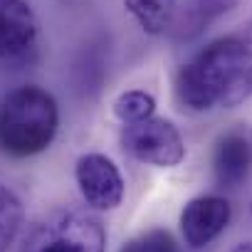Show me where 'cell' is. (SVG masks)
Returning <instances> with one entry per match:
<instances>
[{
    "label": "cell",
    "instance_id": "1",
    "mask_svg": "<svg viewBox=\"0 0 252 252\" xmlns=\"http://www.w3.org/2000/svg\"><path fill=\"white\" fill-rule=\"evenodd\" d=\"M252 94V62L240 37H220L181 67L176 96L193 111L237 106Z\"/></svg>",
    "mask_w": 252,
    "mask_h": 252
},
{
    "label": "cell",
    "instance_id": "2",
    "mask_svg": "<svg viewBox=\"0 0 252 252\" xmlns=\"http://www.w3.org/2000/svg\"><path fill=\"white\" fill-rule=\"evenodd\" d=\"M60 126V109L50 92L20 87L0 104V149L10 156H35L45 151Z\"/></svg>",
    "mask_w": 252,
    "mask_h": 252
},
{
    "label": "cell",
    "instance_id": "3",
    "mask_svg": "<svg viewBox=\"0 0 252 252\" xmlns=\"http://www.w3.org/2000/svg\"><path fill=\"white\" fill-rule=\"evenodd\" d=\"M104 247L106 235L96 215L77 208H57L35 225L23 252H104Z\"/></svg>",
    "mask_w": 252,
    "mask_h": 252
},
{
    "label": "cell",
    "instance_id": "4",
    "mask_svg": "<svg viewBox=\"0 0 252 252\" xmlns=\"http://www.w3.org/2000/svg\"><path fill=\"white\" fill-rule=\"evenodd\" d=\"M121 144L136 161L173 168L186 158V144L178 129L161 116H149L144 121L124 124Z\"/></svg>",
    "mask_w": 252,
    "mask_h": 252
},
{
    "label": "cell",
    "instance_id": "5",
    "mask_svg": "<svg viewBox=\"0 0 252 252\" xmlns=\"http://www.w3.org/2000/svg\"><path fill=\"white\" fill-rule=\"evenodd\" d=\"M74 178L87 205L96 210H114L124 198V178L111 158L104 154H84L77 161Z\"/></svg>",
    "mask_w": 252,
    "mask_h": 252
},
{
    "label": "cell",
    "instance_id": "6",
    "mask_svg": "<svg viewBox=\"0 0 252 252\" xmlns=\"http://www.w3.org/2000/svg\"><path fill=\"white\" fill-rule=\"evenodd\" d=\"M230 222V203L218 195H205L190 200L181 213V232L186 245L193 250L205 247L213 242Z\"/></svg>",
    "mask_w": 252,
    "mask_h": 252
},
{
    "label": "cell",
    "instance_id": "7",
    "mask_svg": "<svg viewBox=\"0 0 252 252\" xmlns=\"http://www.w3.org/2000/svg\"><path fill=\"white\" fill-rule=\"evenodd\" d=\"M37 20L25 0H0V57H18L32 47Z\"/></svg>",
    "mask_w": 252,
    "mask_h": 252
},
{
    "label": "cell",
    "instance_id": "8",
    "mask_svg": "<svg viewBox=\"0 0 252 252\" xmlns=\"http://www.w3.org/2000/svg\"><path fill=\"white\" fill-rule=\"evenodd\" d=\"M252 168V141L247 131H227L218 139L213 151L215 181L222 188L240 186Z\"/></svg>",
    "mask_w": 252,
    "mask_h": 252
},
{
    "label": "cell",
    "instance_id": "9",
    "mask_svg": "<svg viewBox=\"0 0 252 252\" xmlns=\"http://www.w3.org/2000/svg\"><path fill=\"white\" fill-rule=\"evenodd\" d=\"M235 8V0H183L176 5V15L171 23V35L176 40H195L213 25L220 15Z\"/></svg>",
    "mask_w": 252,
    "mask_h": 252
},
{
    "label": "cell",
    "instance_id": "10",
    "mask_svg": "<svg viewBox=\"0 0 252 252\" xmlns=\"http://www.w3.org/2000/svg\"><path fill=\"white\" fill-rule=\"evenodd\" d=\"M176 5V0H124V8L139 23V28L154 37L171 30Z\"/></svg>",
    "mask_w": 252,
    "mask_h": 252
},
{
    "label": "cell",
    "instance_id": "11",
    "mask_svg": "<svg viewBox=\"0 0 252 252\" xmlns=\"http://www.w3.org/2000/svg\"><path fill=\"white\" fill-rule=\"evenodd\" d=\"M20 225H23V205L8 186L0 183V252H5L15 242Z\"/></svg>",
    "mask_w": 252,
    "mask_h": 252
},
{
    "label": "cell",
    "instance_id": "12",
    "mask_svg": "<svg viewBox=\"0 0 252 252\" xmlns=\"http://www.w3.org/2000/svg\"><path fill=\"white\" fill-rule=\"evenodd\" d=\"M156 111V101L151 94L141 92V89H131L124 92L116 101H114V114L121 124H134V121H144L149 116H154Z\"/></svg>",
    "mask_w": 252,
    "mask_h": 252
},
{
    "label": "cell",
    "instance_id": "13",
    "mask_svg": "<svg viewBox=\"0 0 252 252\" xmlns=\"http://www.w3.org/2000/svg\"><path fill=\"white\" fill-rule=\"evenodd\" d=\"M119 252H178V245L168 230L156 227V230L141 232V235L131 237L129 242H124V247Z\"/></svg>",
    "mask_w": 252,
    "mask_h": 252
},
{
    "label": "cell",
    "instance_id": "14",
    "mask_svg": "<svg viewBox=\"0 0 252 252\" xmlns=\"http://www.w3.org/2000/svg\"><path fill=\"white\" fill-rule=\"evenodd\" d=\"M245 50H247V55H250V62H252V23H250V28H247V32H245Z\"/></svg>",
    "mask_w": 252,
    "mask_h": 252
},
{
    "label": "cell",
    "instance_id": "15",
    "mask_svg": "<svg viewBox=\"0 0 252 252\" xmlns=\"http://www.w3.org/2000/svg\"><path fill=\"white\" fill-rule=\"evenodd\" d=\"M232 252H252V242H240Z\"/></svg>",
    "mask_w": 252,
    "mask_h": 252
}]
</instances>
